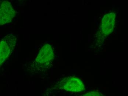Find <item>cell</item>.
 <instances>
[{
    "label": "cell",
    "mask_w": 128,
    "mask_h": 96,
    "mask_svg": "<svg viewBox=\"0 0 128 96\" xmlns=\"http://www.w3.org/2000/svg\"><path fill=\"white\" fill-rule=\"evenodd\" d=\"M16 12L10 2L4 1L1 4L0 9V25L9 23L15 16Z\"/></svg>",
    "instance_id": "5"
},
{
    "label": "cell",
    "mask_w": 128,
    "mask_h": 96,
    "mask_svg": "<svg viewBox=\"0 0 128 96\" xmlns=\"http://www.w3.org/2000/svg\"><path fill=\"white\" fill-rule=\"evenodd\" d=\"M54 57L53 46L49 44H44L40 50L34 61L33 67L35 71L43 72L50 67Z\"/></svg>",
    "instance_id": "1"
},
{
    "label": "cell",
    "mask_w": 128,
    "mask_h": 96,
    "mask_svg": "<svg viewBox=\"0 0 128 96\" xmlns=\"http://www.w3.org/2000/svg\"><path fill=\"white\" fill-rule=\"evenodd\" d=\"M100 93L98 92H91L87 93L86 94H84V96H101Z\"/></svg>",
    "instance_id": "6"
},
{
    "label": "cell",
    "mask_w": 128,
    "mask_h": 96,
    "mask_svg": "<svg viewBox=\"0 0 128 96\" xmlns=\"http://www.w3.org/2000/svg\"><path fill=\"white\" fill-rule=\"evenodd\" d=\"M17 38L15 36L8 34L1 40L0 43V63L3 64L10 55L15 47Z\"/></svg>",
    "instance_id": "2"
},
{
    "label": "cell",
    "mask_w": 128,
    "mask_h": 96,
    "mask_svg": "<svg viewBox=\"0 0 128 96\" xmlns=\"http://www.w3.org/2000/svg\"><path fill=\"white\" fill-rule=\"evenodd\" d=\"M115 14L113 12L106 14L104 16L99 35L101 38L106 37L113 32L115 25Z\"/></svg>",
    "instance_id": "4"
},
{
    "label": "cell",
    "mask_w": 128,
    "mask_h": 96,
    "mask_svg": "<svg viewBox=\"0 0 128 96\" xmlns=\"http://www.w3.org/2000/svg\"><path fill=\"white\" fill-rule=\"evenodd\" d=\"M58 86L60 89L74 92H82L85 89L82 80L75 76H68L62 79L58 83Z\"/></svg>",
    "instance_id": "3"
}]
</instances>
